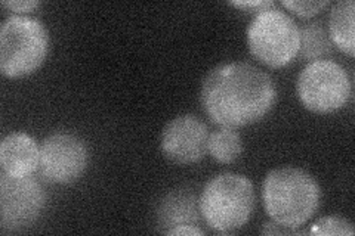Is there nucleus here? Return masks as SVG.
Segmentation results:
<instances>
[{
  "label": "nucleus",
  "mask_w": 355,
  "mask_h": 236,
  "mask_svg": "<svg viewBox=\"0 0 355 236\" xmlns=\"http://www.w3.org/2000/svg\"><path fill=\"white\" fill-rule=\"evenodd\" d=\"M277 87L272 77L249 62H225L210 70L200 100L220 127L237 129L262 120L272 109Z\"/></svg>",
  "instance_id": "f257e3e1"
},
{
  "label": "nucleus",
  "mask_w": 355,
  "mask_h": 236,
  "mask_svg": "<svg viewBox=\"0 0 355 236\" xmlns=\"http://www.w3.org/2000/svg\"><path fill=\"white\" fill-rule=\"evenodd\" d=\"M320 198L317 181L302 168H274L263 181L262 201L266 215L288 228H301L313 217Z\"/></svg>",
  "instance_id": "f03ea898"
},
{
  "label": "nucleus",
  "mask_w": 355,
  "mask_h": 236,
  "mask_svg": "<svg viewBox=\"0 0 355 236\" xmlns=\"http://www.w3.org/2000/svg\"><path fill=\"white\" fill-rule=\"evenodd\" d=\"M254 188L249 177L237 173H220L205 185L198 204L207 226L222 235L244 228L254 210Z\"/></svg>",
  "instance_id": "7ed1b4c3"
},
{
  "label": "nucleus",
  "mask_w": 355,
  "mask_h": 236,
  "mask_svg": "<svg viewBox=\"0 0 355 236\" xmlns=\"http://www.w3.org/2000/svg\"><path fill=\"white\" fill-rule=\"evenodd\" d=\"M49 49V33L42 21L12 15L0 27V71L10 78L30 75L40 69Z\"/></svg>",
  "instance_id": "20e7f679"
},
{
  "label": "nucleus",
  "mask_w": 355,
  "mask_h": 236,
  "mask_svg": "<svg viewBox=\"0 0 355 236\" xmlns=\"http://www.w3.org/2000/svg\"><path fill=\"white\" fill-rule=\"evenodd\" d=\"M252 55L271 69L291 64L299 52V26L279 8H268L254 15L248 27Z\"/></svg>",
  "instance_id": "39448f33"
},
{
  "label": "nucleus",
  "mask_w": 355,
  "mask_h": 236,
  "mask_svg": "<svg viewBox=\"0 0 355 236\" xmlns=\"http://www.w3.org/2000/svg\"><path fill=\"white\" fill-rule=\"evenodd\" d=\"M351 78L333 60L309 62L299 74L297 95L304 107L317 114H331L347 105L351 98Z\"/></svg>",
  "instance_id": "423d86ee"
},
{
  "label": "nucleus",
  "mask_w": 355,
  "mask_h": 236,
  "mask_svg": "<svg viewBox=\"0 0 355 236\" xmlns=\"http://www.w3.org/2000/svg\"><path fill=\"white\" fill-rule=\"evenodd\" d=\"M46 204V194L35 177L0 176V226L2 232H21L35 224Z\"/></svg>",
  "instance_id": "0eeeda50"
},
{
  "label": "nucleus",
  "mask_w": 355,
  "mask_h": 236,
  "mask_svg": "<svg viewBox=\"0 0 355 236\" xmlns=\"http://www.w3.org/2000/svg\"><path fill=\"white\" fill-rule=\"evenodd\" d=\"M89 152L86 143L71 133H53L40 143L39 172L44 181L69 185L86 172Z\"/></svg>",
  "instance_id": "6e6552de"
},
{
  "label": "nucleus",
  "mask_w": 355,
  "mask_h": 236,
  "mask_svg": "<svg viewBox=\"0 0 355 236\" xmlns=\"http://www.w3.org/2000/svg\"><path fill=\"white\" fill-rule=\"evenodd\" d=\"M209 129L197 116L184 114L164 126L160 148L166 158L176 164H194L207 154Z\"/></svg>",
  "instance_id": "1a4fd4ad"
},
{
  "label": "nucleus",
  "mask_w": 355,
  "mask_h": 236,
  "mask_svg": "<svg viewBox=\"0 0 355 236\" xmlns=\"http://www.w3.org/2000/svg\"><path fill=\"white\" fill-rule=\"evenodd\" d=\"M40 146L30 134L12 131L0 142V165L14 177L31 176L39 168Z\"/></svg>",
  "instance_id": "9d476101"
},
{
  "label": "nucleus",
  "mask_w": 355,
  "mask_h": 236,
  "mask_svg": "<svg viewBox=\"0 0 355 236\" xmlns=\"http://www.w3.org/2000/svg\"><path fill=\"white\" fill-rule=\"evenodd\" d=\"M198 199L193 192L182 189L166 195L159 208V223L163 232L180 224H196L202 219Z\"/></svg>",
  "instance_id": "9b49d317"
},
{
  "label": "nucleus",
  "mask_w": 355,
  "mask_h": 236,
  "mask_svg": "<svg viewBox=\"0 0 355 236\" xmlns=\"http://www.w3.org/2000/svg\"><path fill=\"white\" fill-rule=\"evenodd\" d=\"M354 22H355V3L354 0H339L331 6L329 15V36L335 48L347 53L355 55L354 42Z\"/></svg>",
  "instance_id": "f8f14e48"
},
{
  "label": "nucleus",
  "mask_w": 355,
  "mask_h": 236,
  "mask_svg": "<svg viewBox=\"0 0 355 236\" xmlns=\"http://www.w3.org/2000/svg\"><path fill=\"white\" fill-rule=\"evenodd\" d=\"M299 52L297 56L301 61L314 62L320 60H327L335 52L327 28L318 21L306 22L302 27H299Z\"/></svg>",
  "instance_id": "ddd939ff"
},
{
  "label": "nucleus",
  "mask_w": 355,
  "mask_h": 236,
  "mask_svg": "<svg viewBox=\"0 0 355 236\" xmlns=\"http://www.w3.org/2000/svg\"><path fill=\"white\" fill-rule=\"evenodd\" d=\"M207 152L218 163H234L243 152V142L239 131L230 127H222L209 134Z\"/></svg>",
  "instance_id": "4468645a"
},
{
  "label": "nucleus",
  "mask_w": 355,
  "mask_h": 236,
  "mask_svg": "<svg viewBox=\"0 0 355 236\" xmlns=\"http://www.w3.org/2000/svg\"><path fill=\"white\" fill-rule=\"evenodd\" d=\"M309 235H342V236H352L354 226L349 220L339 217V216H327L317 220L309 230L304 232Z\"/></svg>",
  "instance_id": "2eb2a0df"
},
{
  "label": "nucleus",
  "mask_w": 355,
  "mask_h": 236,
  "mask_svg": "<svg viewBox=\"0 0 355 236\" xmlns=\"http://www.w3.org/2000/svg\"><path fill=\"white\" fill-rule=\"evenodd\" d=\"M282 5L291 10V12L302 17L311 18L330 5L329 0H283Z\"/></svg>",
  "instance_id": "dca6fc26"
},
{
  "label": "nucleus",
  "mask_w": 355,
  "mask_h": 236,
  "mask_svg": "<svg viewBox=\"0 0 355 236\" xmlns=\"http://www.w3.org/2000/svg\"><path fill=\"white\" fill-rule=\"evenodd\" d=\"M231 6H236L239 9L249 10V12H261L263 9L274 8L275 2H271V0H244V2H230Z\"/></svg>",
  "instance_id": "f3484780"
},
{
  "label": "nucleus",
  "mask_w": 355,
  "mask_h": 236,
  "mask_svg": "<svg viewBox=\"0 0 355 236\" xmlns=\"http://www.w3.org/2000/svg\"><path fill=\"white\" fill-rule=\"evenodd\" d=\"M2 6L17 14H26L37 9L40 2H36V0L35 2H30V0H5V2H2Z\"/></svg>",
  "instance_id": "a211bd4d"
},
{
  "label": "nucleus",
  "mask_w": 355,
  "mask_h": 236,
  "mask_svg": "<svg viewBox=\"0 0 355 236\" xmlns=\"http://www.w3.org/2000/svg\"><path fill=\"white\" fill-rule=\"evenodd\" d=\"M261 233L262 235H302L304 232L284 226V224H282V223H277V221L271 220V221H266L263 224V228L261 229Z\"/></svg>",
  "instance_id": "6ab92c4d"
},
{
  "label": "nucleus",
  "mask_w": 355,
  "mask_h": 236,
  "mask_svg": "<svg viewBox=\"0 0 355 236\" xmlns=\"http://www.w3.org/2000/svg\"><path fill=\"white\" fill-rule=\"evenodd\" d=\"M166 235H205V230L202 228L196 226V224H180V226H175L169 230L164 232Z\"/></svg>",
  "instance_id": "aec40b11"
}]
</instances>
